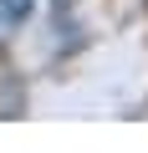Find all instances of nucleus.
Returning a JSON list of instances; mask_svg holds the SVG:
<instances>
[{
	"instance_id": "nucleus-1",
	"label": "nucleus",
	"mask_w": 148,
	"mask_h": 153,
	"mask_svg": "<svg viewBox=\"0 0 148 153\" xmlns=\"http://www.w3.org/2000/svg\"><path fill=\"white\" fill-rule=\"evenodd\" d=\"M16 26H21V21H16V16L5 10V0H0V46H5V41L16 36Z\"/></svg>"
},
{
	"instance_id": "nucleus-2",
	"label": "nucleus",
	"mask_w": 148,
	"mask_h": 153,
	"mask_svg": "<svg viewBox=\"0 0 148 153\" xmlns=\"http://www.w3.org/2000/svg\"><path fill=\"white\" fill-rule=\"evenodd\" d=\"M5 10H10L16 21H31V10H36V0H5Z\"/></svg>"
}]
</instances>
